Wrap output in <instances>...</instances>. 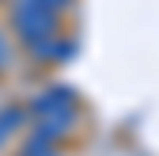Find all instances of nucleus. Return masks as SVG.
Listing matches in <instances>:
<instances>
[{
  "mask_svg": "<svg viewBox=\"0 0 159 156\" xmlns=\"http://www.w3.org/2000/svg\"><path fill=\"white\" fill-rule=\"evenodd\" d=\"M76 95L68 91V88H49V91H42L34 99V114H42V122L46 118H72L76 114Z\"/></svg>",
  "mask_w": 159,
  "mask_h": 156,
  "instance_id": "obj_2",
  "label": "nucleus"
},
{
  "mask_svg": "<svg viewBox=\"0 0 159 156\" xmlns=\"http://www.w3.org/2000/svg\"><path fill=\"white\" fill-rule=\"evenodd\" d=\"M4 61H8V42H4V34H0V69H4Z\"/></svg>",
  "mask_w": 159,
  "mask_h": 156,
  "instance_id": "obj_5",
  "label": "nucleus"
},
{
  "mask_svg": "<svg viewBox=\"0 0 159 156\" xmlns=\"http://www.w3.org/2000/svg\"><path fill=\"white\" fill-rule=\"evenodd\" d=\"M72 53H76V46L68 42V38H57V42H53V61H68Z\"/></svg>",
  "mask_w": 159,
  "mask_h": 156,
  "instance_id": "obj_4",
  "label": "nucleus"
},
{
  "mask_svg": "<svg viewBox=\"0 0 159 156\" xmlns=\"http://www.w3.org/2000/svg\"><path fill=\"white\" fill-rule=\"evenodd\" d=\"M19 122H23V110H15V107H0V145H4L11 133L19 129Z\"/></svg>",
  "mask_w": 159,
  "mask_h": 156,
  "instance_id": "obj_3",
  "label": "nucleus"
},
{
  "mask_svg": "<svg viewBox=\"0 0 159 156\" xmlns=\"http://www.w3.org/2000/svg\"><path fill=\"white\" fill-rule=\"evenodd\" d=\"M11 27L19 31L23 42L57 34V12L46 8V4H38V0H15L11 4Z\"/></svg>",
  "mask_w": 159,
  "mask_h": 156,
  "instance_id": "obj_1",
  "label": "nucleus"
}]
</instances>
